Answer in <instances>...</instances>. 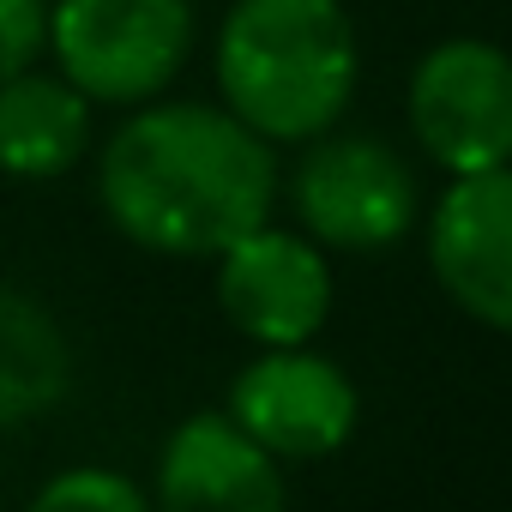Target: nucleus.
<instances>
[{"label":"nucleus","instance_id":"423d86ee","mask_svg":"<svg viewBox=\"0 0 512 512\" xmlns=\"http://www.w3.org/2000/svg\"><path fill=\"white\" fill-rule=\"evenodd\" d=\"M296 217L326 247H386L416 223V175L380 139H320L296 169Z\"/></svg>","mask_w":512,"mask_h":512},{"label":"nucleus","instance_id":"9d476101","mask_svg":"<svg viewBox=\"0 0 512 512\" xmlns=\"http://www.w3.org/2000/svg\"><path fill=\"white\" fill-rule=\"evenodd\" d=\"M85 133H91V97L61 73L25 67L13 79H0V169L7 175L49 181L73 169L85 151Z\"/></svg>","mask_w":512,"mask_h":512},{"label":"nucleus","instance_id":"f8f14e48","mask_svg":"<svg viewBox=\"0 0 512 512\" xmlns=\"http://www.w3.org/2000/svg\"><path fill=\"white\" fill-rule=\"evenodd\" d=\"M37 512H145V488H133L121 470L85 464L37 488Z\"/></svg>","mask_w":512,"mask_h":512},{"label":"nucleus","instance_id":"39448f33","mask_svg":"<svg viewBox=\"0 0 512 512\" xmlns=\"http://www.w3.org/2000/svg\"><path fill=\"white\" fill-rule=\"evenodd\" d=\"M217 302L235 332L266 350L308 344L332 314V272L308 235L272 229L266 217L217 253Z\"/></svg>","mask_w":512,"mask_h":512},{"label":"nucleus","instance_id":"1a4fd4ad","mask_svg":"<svg viewBox=\"0 0 512 512\" xmlns=\"http://www.w3.org/2000/svg\"><path fill=\"white\" fill-rule=\"evenodd\" d=\"M157 500L175 512H272L284 506V470L229 410H199L157 458Z\"/></svg>","mask_w":512,"mask_h":512},{"label":"nucleus","instance_id":"9b49d317","mask_svg":"<svg viewBox=\"0 0 512 512\" xmlns=\"http://www.w3.org/2000/svg\"><path fill=\"white\" fill-rule=\"evenodd\" d=\"M73 380V356L43 302L0 290V428L43 416Z\"/></svg>","mask_w":512,"mask_h":512},{"label":"nucleus","instance_id":"20e7f679","mask_svg":"<svg viewBox=\"0 0 512 512\" xmlns=\"http://www.w3.org/2000/svg\"><path fill=\"white\" fill-rule=\"evenodd\" d=\"M410 127L452 175L512 163V55L476 37H452L416 61Z\"/></svg>","mask_w":512,"mask_h":512},{"label":"nucleus","instance_id":"0eeeda50","mask_svg":"<svg viewBox=\"0 0 512 512\" xmlns=\"http://www.w3.org/2000/svg\"><path fill=\"white\" fill-rule=\"evenodd\" d=\"M440 290L482 326L512 332V163L458 175L428 223Z\"/></svg>","mask_w":512,"mask_h":512},{"label":"nucleus","instance_id":"7ed1b4c3","mask_svg":"<svg viewBox=\"0 0 512 512\" xmlns=\"http://www.w3.org/2000/svg\"><path fill=\"white\" fill-rule=\"evenodd\" d=\"M193 49V0H55L49 55L91 103L157 97Z\"/></svg>","mask_w":512,"mask_h":512},{"label":"nucleus","instance_id":"ddd939ff","mask_svg":"<svg viewBox=\"0 0 512 512\" xmlns=\"http://www.w3.org/2000/svg\"><path fill=\"white\" fill-rule=\"evenodd\" d=\"M49 49V0H0V79L37 67Z\"/></svg>","mask_w":512,"mask_h":512},{"label":"nucleus","instance_id":"f257e3e1","mask_svg":"<svg viewBox=\"0 0 512 512\" xmlns=\"http://www.w3.org/2000/svg\"><path fill=\"white\" fill-rule=\"evenodd\" d=\"M97 193L109 223L151 253H223L278 199L272 139L211 103H157L103 145Z\"/></svg>","mask_w":512,"mask_h":512},{"label":"nucleus","instance_id":"f03ea898","mask_svg":"<svg viewBox=\"0 0 512 512\" xmlns=\"http://www.w3.org/2000/svg\"><path fill=\"white\" fill-rule=\"evenodd\" d=\"M217 85L260 139H320L356 91V31L338 0H235Z\"/></svg>","mask_w":512,"mask_h":512},{"label":"nucleus","instance_id":"6e6552de","mask_svg":"<svg viewBox=\"0 0 512 512\" xmlns=\"http://www.w3.org/2000/svg\"><path fill=\"white\" fill-rule=\"evenodd\" d=\"M229 416L272 458H326L356 428V386L338 362L302 344H278L241 368L229 392Z\"/></svg>","mask_w":512,"mask_h":512}]
</instances>
